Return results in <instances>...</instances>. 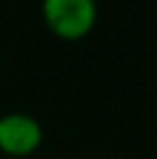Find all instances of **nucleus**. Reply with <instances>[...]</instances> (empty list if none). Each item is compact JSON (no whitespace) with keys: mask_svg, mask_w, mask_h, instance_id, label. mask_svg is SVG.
<instances>
[{"mask_svg":"<svg viewBox=\"0 0 157 159\" xmlns=\"http://www.w3.org/2000/svg\"><path fill=\"white\" fill-rule=\"evenodd\" d=\"M42 16L60 39H81L97 23V0H42Z\"/></svg>","mask_w":157,"mask_h":159,"instance_id":"f257e3e1","label":"nucleus"},{"mask_svg":"<svg viewBox=\"0 0 157 159\" xmlns=\"http://www.w3.org/2000/svg\"><path fill=\"white\" fill-rule=\"evenodd\" d=\"M44 129L30 113H5L0 116V150L9 157H28L42 145Z\"/></svg>","mask_w":157,"mask_h":159,"instance_id":"f03ea898","label":"nucleus"}]
</instances>
